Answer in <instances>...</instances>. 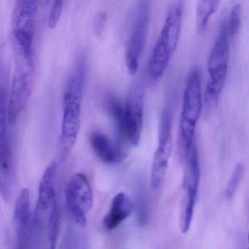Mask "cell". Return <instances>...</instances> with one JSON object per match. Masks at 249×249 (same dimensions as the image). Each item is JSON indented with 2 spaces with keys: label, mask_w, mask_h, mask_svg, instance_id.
<instances>
[{
  "label": "cell",
  "mask_w": 249,
  "mask_h": 249,
  "mask_svg": "<svg viewBox=\"0 0 249 249\" xmlns=\"http://www.w3.org/2000/svg\"><path fill=\"white\" fill-rule=\"evenodd\" d=\"M230 60V38L226 22L222 23L215 43L210 52L208 61L209 84L207 86L206 97L217 101L224 88Z\"/></svg>",
  "instance_id": "cell-5"
},
{
  "label": "cell",
  "mask_w": 249,
  "mask_h": 249,
  "mask_svg": "<svg viewBox=\"0 0 249 249\" xmlns=\"http://www.w3.org/2000/svg\"><path fill=\"white\" fill-rule=\"evenodd\" d=\"M16 63L8 94V113L10 124L21 114L33 92L35 81L34 54L16 50Z\"/></svg>",
  "instance_id": "cell-4"
},
{
  "label": "cell",
  "mask_w": 249,
  "mask_h": 249,
  "mask_svg": "<svg viewBox=\"0 0 249 249\" xmlns=\"http://www.w3.org/2000/svg\"><path fill=\"white\" fill-rule=\"evenodd\" d=\"M107 21V14L104 11L99 12L94 17V24H93V30L96 36H100L104 30Z\"/></svg>",
  "instance_id": "cell-20"
},
{
  "label": "cell",
  "mask_w": 249,
  "mask_h": 249,
  "mask_svg": "<svg viewBox=\"0 0 249 249\" xmlns=\"http://www.w3.org/2000/svg\"><path fill=\"white\" fill-rule=\"evenodd\" d=\"M172 108L166 106L161 113L159 126V142L154 153L151 172V186L154 190L161 187L167 173L169 161L173 151Z\"/></svg>",
  "instance_id": "cell-8"
},
{
  "label": "cell",
  "mask_w": 249,
  "mask_h": 249,
  "mask_svg": "<svg viewBox=\"0 0 249 249\" xmlns=\"http://www.w3.org/2000/svg\"><path fill=\"white\" fill-rule=\"evenodd\" d=\"M106 107L113 119L121 142H128L124 103L116 96L110 94L106 98Z\"/></svg>",
  "instance_id": "cell-14"
},
{
  "label": "cell",
  "mask_w": 249,
  "mask_h": 249,
  "mask_svg": "<svg viewBox=\"0 0 249 249\" xmlns=\"http://www.w3.org/2000/svg\"><path fill=\"white\" fill-rule=\"evenodd\" d=\"M202 100L200 72L197 68H195L186 79L179 125L178 147L179 157L184 161L195 143V130L202 113Z\"/></svg>",
  "instance_id": "cell-3"
},
{
  "label": "cell",
  "mask_w": 249,
  "mask_h": 249,
  "mask_svg": "<svg viewBox=\"0 0 249 249\" xmlns=\"http://www.w3.org/2000/svg\"></svg>",
  "instance_id": "cell-22"
},
{
  "label": "cell",
  "mask_w": 249,
  "mask_h": 249,
  "mask_svg": "<svg viewBox=\"0 0 249 249\" xmlns=\"http://www.w3.org/2000/svg\"><path fill=\"white\" fill-rule=\"evenodd\" d=\"M183 2H176L167 13L148 64V75L153 82L158 81L170 63L180 38L183 19Z\"/></svg>",
  "instance_id": "cell-2"
},
{
  "label": "cell",
  "mask_w": 249,
  "mask_h": 249,
  "mask_svg": "<svg viewBox=\"0 0 249 249\" xmlns=\"http://www.w3.org/2000/svg\"><path fill=\"white\" fill-rule=\"evenodd\" d=\"M133 211V202L124 192L113 196L110 208L103 218V226L107 231H113L127 219Z\"/></svg>",
  "instance_id": "cell-12"
},
{
  "label": "cell",
  "mask_w": 249,
  "mask_h": 249,
  "mask_svg": "<svg viewBox=\"0 0 249 249\" xmlns=\"http://www.w3.org/2000/svg\"><path fill=\"white\" fill-rule=\"evenodd\" d=\"M57 164L52 161L45 170L38 188V196L34 216L43 219L58 205L56 192Z\"/></svg>",
  "instance_id": "cell-11"
},
{
  "label": "cell",
  "mask_w": 249,
  "mask_h": 249,
  "mask_svg": "<svg viewBox=\"0 0 249 249\" xmlns=\"http://www.w3.org/2000/svg\"><path fill=\"white\" fill-rule=\"evenodd\" d=\"M65 201L74 221L79 225H85L87 214L93 205L92 190L85 175L77 173L70 178L65 188Z\"/></svg>",
  "instance_id": "cell-9"
},
{
  "label": "cell",
  "mask_w": 249,
  "mask_h": 249,
  "mask_svg": "<svg viewBox=\"0 0 249 249\" xmlns=\"http://www.w3.org/2000/svg\"><path fill=\"white\" fill-rule=\"evenodd\" d=\"M37 1H17L12 17L13 37L16 50L27 54L34 53L35 27L37 11Z\"/></svg>",
  "instance_id": "cell-7"
},
{
  "label": "cell",
  "mask_w": 249,
  "mask_h": 249,
  "mask_svg": "<svg viewBox=\"0 0 249 249\" xmlns=\"http://www.w3.org/2000/svg\"><path fill=\"white\" fill-rule=\"evenodd\" d=\"M63 1H59V0L52 2L50 12H49V20H48V24L50 28H54L58 21H59L62 14V10H63Z\"/></svg>",
  "instance_id": "cell-19"
},
{
  "label": "cell",
  "mask_w": 249,
  "mask_h": 249,
  "mask_svg": "<svg viewBox=\"0 0 249 249\" xmlns=\"http://www.w3.org/2000/svg\"><path fill=\"white\" fill-rule=\"evenodd\" d=\"M87 75V58L81 54L75 59L64 91L59 144L61 161L65 160L71 154L79 135Z\"/></svg>",
  "instance_id": "cell-1"
},
{
  "label": "cell",
  "mask_w": 249,
  "mask_h": 249,
  "mask_svg": "<svg viewBox=\"0 0 249 249\" xmlns=\"http://www.w3.org/2000/svg\"><path fill=\"white\" fill-rule=\"evenodd\" d=\"M244 173V165L242 163H239L234 167L232 174L229 180L228 184L226 188L225 196L227 199H231L235 195L236 192L238 189L240 181L243 178Z\"/></svg>",
  "instance_id": "cell-18"
},
{
  "label": "cell",
  "mask_w": 249,
  "mask_h": 249,
  "mask_svg": "<svg viewBox=\"0 0 249 249\" xmlns=\"http://www.w3.org/2000/svg\"><path fill=\"white\" fill-rule=\"evenodd\" d=\"M241 5L237 3L233 6L229 15L228 21L226 22L229 38L234 39L240 30L241 25Z\"/></svg>",
  "instance_id": "cell-17"
},
{
  "label": "cell",
  "mask_w": 249,
  "mask_h": 249,
  "mask_svg": "<svg viewBox=\"0 0 249 249\" xmlns=\"http://www.w3.org/2000/svg\"><path fill=\"white\" fill-rule=\"evenodd\" d=\"M124 106L128 143L137 146L141 141L144 115V89L140 81L131 87Z\"/></svg>",
  "instance_id": "cell-10"
},
{
  "label": "cell",
  "mask_w": 249,
  "mask_h": 249,
  "mask_svg": "<svg viewBox=\"0 0 249 249\" xmlns=\"http://www.w3.org/2000/svg\"><path fill=\"white\" fill-rule=\"evenodd\" d=\"M219 1H199L196 10V31L202 34L206 30L211 17L215 14L219 5Z\"/></svg>",
  "instance_id": "cell-16"
},
{
  "label": "cell",
  "mask_w": 249,
  "mask_h": 249,
  "mask_svg": "<svg viewBox=\"0 0 249 249\" xmlns=\"http://www.w3.org/2000/svg\"><path fill=\"white\" fill-rule=\"evenodd\" d=\"M180 209V228L182 233L188 232L192 224L197 192L183 189Z\"/></svg>",
  "instance_id": "cell-15"
},
{
  "label": "cell",
  "mask_w": 249,
  "mask_h": 249,
  "mask_svg": "<svg viewBox=\"0 0 249 249\" xmlns=\"http://www.w3.org/2000/svg\"><path fill=\"white\" fill-rule=\"evenodd\" d=\"M90 143L94 154L106 164H114L122 159L120 147L113 144L103 132H93L90 136Z\"/></svg>",
  "instance_id": "cell-13"
},
{
  "label": "cell",
  "mask_w": 249,
  "mask_h": 249,
  "mask_svg": "<svg viewBox=\"0 0 249 249\" xmlns=\"http://www.w3.org/2000/svg\"><path fill=\"white\" fill-rule=\"evenodd\" d=\"M248 241H249V235H248Z\"/></svg>",
  "instance_id": "cell-21"
},
{
  "label": "cell",
  "mask_w": 249,
  "mask_h": 249,
  "mask_svg": "<svg viewBox=\"0 0 249 249\" xmlns=\"http://www.w3.org/2000/svg\"><path fill=\"white\" fill-rule=\"evenodd\" d=\"M150 17L149 2L141 1L138 2L133 25L125 50V63L131 75H135L139 68L140 60L146 43Z\"/></svg>",
  "instance_id": "cell-6"
}]
</instances>
